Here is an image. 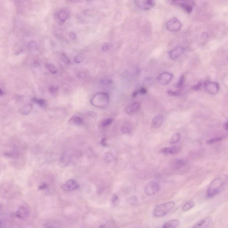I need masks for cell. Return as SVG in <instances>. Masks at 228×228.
I'll return each instance as SVG.
<instances>
[{"label": "cell", "instance_id": "6da1fadb", "mask_svg": "<svg viewBox=\"0 0 228 228\" xmlns=\"http://www.w3.org/2000/svg\"><path fill=\"white\" fill-rule=\"evenodd\" d=\"M227 176L225 175L215 179L210 184L207 191V197L211 198L221 192L227 183Z\"/></svg>", "mask_w": 228, "mask_h": 228}, {"label": "cell", "instance_id": "7a4b0ae2", "mask_svg": "<svg viewBox=\"0 0 228 228\" xmlns=\"http://www.w3.org/2000/svg\"><path fill=\"white\" fill-rule=\"evenodd\" d=\"M175 203L173 201H169L159 205L153 210L154 216L156 217H162L166 215L173 209Z\"/></svg>", "mask_w": 228, "mask_h": 228}, {"label": "cell", "instance_id": "3957f363", "mask_svg": "<svg viewBox=\"0 0 228 228\" xmlns=\"http://www.w3.org/2000/svg\"><path fill=\"white\" fill-rule=\"evenodd\" d=\"M109 96L107 93L99 92L94 95L91 102L93 106L97 107H102L107 106L109 103Z\"/></svg>", "mask_w": 228, "mask_h": 228}, {"label": "cell", "instance_id": "277c9868", "mask_svg": "<svg viewBox=\"0 0 228 228\" xmlns=\"http://www.w3.org/2000/svg\"><path fill=\"white\" fill-rule=\"evenodd\" d=\"M172 4L178 5L183 8L188 14H190L195 5V2L193 1H171Z\"/></svg>", "mask_w": 228, "mask_h": 228}, {"label": "cell", "instance_id": "5b68a950", "mask_svg": "<svg viewBox=\"0 0 228 228\" xmlns=\"http://www.w3.org/2000/svg\"><path fill=\"white\" fill-rule=\"evenodd\" d=\"M204 87L207 93L210 94H216L219 90V85L217 82L207 81L204 83Z\"/></svg>", "mask_w": 228, "mask_h": 228}, {"label": "cell", "instance_id": "8992f818", "mask_svg": "<svg viewBox=\"0 0 228 228\" xmlns=\"http://www.w3.org/2000/svg\"><path fill=\"white\" fill-rule=\"evenodd\" d=\"M136 6L143 10H148L154 7L155 2L152 0H139L134 2Z\"/></svg>", "mask_w": 228, "mask_h": 228}, {"label": "cell", "instance_id": "52a82bcc", "mask_svg": "<svg viewBox=\"0 0 228 228\" xmlns=\"http://www.w3.org/2000/svg\"><path fill=\"white\" fill-rule=\"evenodd\" d=\"M180 22L176 18H173L170 19L166 24L167 29L172 32L178 31L181 28Z\"/></svg>", "mask_w": 228, "mask_h": 228}, {"label": "cell", "instance_id": "ba28073f", "mask_svg": "<svg viewBox=\"0 0 228 228\" xmlns=\"http://www.w3.org/2000/svg\"><path fill=\"white\" fill-rule=\"evenodd\" d=\"M173 78V74L164 72L160 74L157 78L158 82L161 85H167L170 82Z\"/></svg>", "mask_w": 228, "mask_h": 228}, {"label": "cell", "instance_id": "9c48e42d", "mask_svg": "<svg viewBox=\"0 0 228 228\" xmlns=\"http://www.w3.org/2000/svg\"><path fill=\"white\" fill-rule=\"evenodd\" d=\"M159 189V186L156 182L152 181L146 185L145 188V193L149 196L153 195L157 192Z\"/></svg>", "mask_w": 228, "mask_h": 228}, {"label": "cell", "instance_id": "30bf717a", "mask_svg": "<svg viewBox=\"0 0 228 228\" xmlns=\"http://www.w3.org/2000/svg\"><path fill=\"white\" fill-rule=\"evenodd\" d=\"M212 223L211 217H205L197 222L193 228H210Z\"/></svg>", "mask_w": 228, "mask_h": 228}, {"label": "cell", "instance_id": "8fae6325", "mask_svg": "<svg viewBox=\"0 0 228 228\" xmlns=\"http://www.w3.org/2000/svg\"><path fill=\"white\" fill-rule=\"evenodd\" d=\"M79 188V184L75 180H73V179L68 180L62 186V189L64 190L65 191L67 192L75 190Z\"/></svg>", "mask_w": 228, "mask_h": 228}, {"label": "cell", "instance_id": "7c38bea8", "mask_svg": "<svg viewBox=\"0 0 228 228\" xmlns=\"http://www.w3.org/2000/svg\"><path fill=\"white\" fill-rule=\"evenodd\" d=\"M180 151L179 148L176 146L172 147H165L160 150V153L164 155H175Z\"/></svg>", "mask_w": 228, "mask_h": 228}, {"label": "cell", "instance_id": "4fadbf2b", "mask_svg": "<svg viewBox=\"0 0 228 228\" xmlns=\"http://www.w3.org/2000/svg\"><path fill=\"white\" fill-rule=\"evenodd\" d=\"M184 48L181 46H177L171 51L170 56L171 59H175L180 57L184 52Z\"/></svg>", "mask_w": 228, "mask_h": 228}, {"label": "cell", "instance_id": "5bb4252c", "mask_svg": "<svg viewBox=\"0 0 228 228\" xmlns=\"http://www.w3.org/2000/svg\"><path fill=\"white\" fill-rule=\"evenodd\" d=\"M29 215V211L26 207L21 206L16 212V215L18 218L25 219Z\"/></svg>", "mask_w": 228, "mask_h": 228}, {"label": "cell", "instance_id": "9a60e30c", "mask_svg": "<svg viewBox=\"0 0 228 228\" xmlns=\"http://www.w3.org/2000/svg\"><path fill=\"white\" fill-rule=\"evenodd\" d=\"M163 116L160 115H157L154 118L152 121V127L156 129L160 128L163 124Z\"/></svg>", "mask_w": 228, "mask_h": 228}, {"label": "cell", "instance_id": "2e32d148", "mask_svg": "<svg viewBox=\"0 0 228 228\" xmlns=\"http://www.w3.org/2000/svg\"><path fill=\"white\" fill-rule=\"evenodd\" d=\"M70 16V13L66 9H62L60 10L58 14V19L61 23H63L68 19Z\"/></svg>", "mask_w": 228, "mask_h": 228}, {"label": "cell", "instance_id": "e0dca14e", "mask_svg": "<svg viewBox=\"0 0 228 228\" xmlns=\"http://www.w3.org/2000/svg\"><path fill=\"white\" fill-rule=\"evenodd\" d=\"M140 109V105L138 102H134L128 106L126 109V112L129 115L136 113Z\"/></svg>", "mask_w": 228, "mask_h": 228}, {"label": "cell", "instance_id": "ac0fdd59", "mask_svg": "<svg viewBox=\"0 0 228 228\" xmlns=\"http://www.w3.org/2000/svg\"><path fill=\"white\" fill-rule=\"evenodd\" d=\"M179 224V222L178 220L173 219L165 223L161 228H176Z\"/></svg>", "mask_w": 228, "mask_h": 228}, {"label": "cell", "instance_id": "d6986e66", "mask_svg": "<svg viewBox=\"0 0 228 228\" xmlns=\"http://www.w3.org/2000/svg\"><path fill=\"white\" fill-rule=\"evenodd\" d=\"M194 206V202L193 200H190L189 201H187L184 204V206L182 207V210H183V211H188L192 209Z\"/></svg>", "mask_w": 228, "mask_h": 228}, {"label": "cell", "instance_id": "ffe728a7", "mask_svg": "<svg viewBox=\"0 0 228 228\" xmlns=\"http://www.w3.org/2000/svg\"><path fill=\"white\" fill-rule=\"evenodd\" d=\"M69 122L71 124L74 125H80L83 122L82 119L78 116H73L70 119Z\"/></svg>", "mask_w": 228, "mask_h": 228}, {"label": "cell", "instance_id": "44dd1931", "mask_svg": "<svg viewBox=\"0 0 228 228\" xmlns=\"http://www.w3.org/2000/svg\"><path fill=\"white\" fill-rule=\"evenodd\" d=\"M180 139V134L179 133H176L174 134L172 136L171 138L170 139L169 142V143H170V144H174V143H176V142H179Z\"/></svg>", "mask_w": 228, "mask_h": 228}, {"label": "cell", "instance_id": "7402d4cb", "mask_svg": "<svg viewBox=\"0 0 228 228\" xmlns=\"http://www.w3.org/2000/svg\"><path fill=\"white\" fill-rule=\"evenodd\" d=\"M86 59L85 55L83 54H80L74 58V61L75 63L79 64L84 61Z\"/></svg>", "mask_w": 228, "mask_h": 228}, {"label": "cell", "instance_id": "603a6c76", "mask_svg": "<svg viewBox=\"0 0 228 228\" xmlns=\"http://www.w3.org/2000/svg\"><path fill=\"white\" fill-rule=\"evenodd\" d=\"M32 106L31 104H29L25 105L22 110V113L24 115H27L32 111Z\"/></svg>", "mask_w": 228, "mask_h": 228}, {"label": "cell", "instance_id": "cb8c5ba5", "mask_svg": "<svg viewBox=\"0 0 228 228\" xmlns=\"http://www.w3.org/2000/svg\"><path fill=\"white\" fill-rule=\"evenodd\" d=\"M46 66L51 74H56L58 73V69L54 65L47 63V64H46Z\"/></svg>", "mask_w": 228, "mask_h": 228}, {"label": "cell", "instance_id": "d4e9b609", "mask_svg": "<svg viewBox=\"0 0 228 228\" xmlns=\"http://www.w3.org/2000/svg\"><path fill=\"white\" fill-rule=\"evenodd\" d=\"M224 139V137L220 136L214 138L212 139L207 141L206 143L208 144H212L216 142H219L223 140Z\"/></svg>", "mask_w": 228, "mask_h": 228}, {"label": "cell", "instance_id": "484cf974", "mask_svg": "<svg viewBox=\"0 0 228 228\" xmlns=\"http://www.w3.org/2000/svg\"><path fill=\"white\" fill-rule=\"evenodd\" d=\"M61 57L62 60L65 64L66 65H70L71 64V60L66 54L62 53Z\"/></svg>", "mask_w": 228, "mask_h": 228}, {"label": "cell", "instance_id": "4316f807", "mask_svg": "<svg viewBox=\"0 0 228 228\" xmlns=\"http://www.w3.org/2000/svg\"><path fill=\"white\" fill-rule=\"evenodd\" d=\"M185 82V77L184 75H182L179 78L178 82L176 84V86L177 88H181L183 87Z\"/></svg>", "mask_w": 228, "mask_h": 228}, {"label": "cell", "instance_id": "83f0119b", "mask_svg": "<svg viewBox=\"0 0 228 228\" xmlns=\"http://www.w3.org/2000/svg\"><path fill=\"white\" fill-rule=\"evenodd\" d=\"M112 47V43L110 42H106L102 45L101 49L102 51L106 52L110 50Z\"/></svg>", "mask_w": 228, "mask_h": 228}, {"label": "cell", "instance_id": "f1b7e54d", "mask_svg": "<svg viewBox=\"0 0 228 228\" xmlns=\"http://www.w3.org/2000/svg\"><path fill=\"white\" fill-rule=\"evenodd\" d=\"M33 101H34L35 102L38 103L39 105L40 106H41V107H44V106H45L46 105V101H45V100L37 99L34 98V99H33Z\"/></svg>", "mask_w": 228, "mask_h": 228}, {"label": "cell", "instance_id": "f546056e", "mask_svg": "<svg viewBox=\"0 0 228 228\" xmlns=\"http://www.w3.org/2000/svg\"><path fill=\"white\" fill-rule=\"evenodd\" d=\"M28 47L29 50H32V51L35 50L37 49V45H36V43L34 42H29L28 45Z\"/></svg>", "mask_w": 228, "mask_h": 228}, {"label": "cell", "instance_id": "4dcf8cb0", "mask_svg": "<svg viewBox=\"0 0 228 228\" xmlns=\"http://www.w3.org/2000/svg\"><path fill=\"white\" fill-rule=\"evenodd\" d=\"M112 121L113 119H106L102 122V126L103 127H107L111 124Z\"/></svg>", "mask_w": 228, "mask_h": 228}, {"label": "cell", "instance_id": "1f68e13d", "mask_svg": "<svg viewBox=\"0 0 228 228\" xmlns=\"http://www.w3.org/2000/svg\"><path fill=\"white\" fill-rule=\"evenodd\" d=\"M45 228H57L56 226L53 222H47L44 224Z\"/></svg>", "mask_w": 228, "mask_h": 228}, {"label": "cell", "instance_id": "d6a6232c", "mask_svg": "<svg viewBox=\"0 0 228 228\" xmlns=\"http://www.w3.org/2000/svg\"><path fill=\"white\" fill-rule=\"evenodd\" d=\"M58 89L55 86H51L49 88V92L52 95H55L58 92Z\"/></svg>", "mask_w": 228, "mask_h": 228}, {"label": "cell", "instance_id": "836d02e7", "mask_svg": "<svg viewBox=\"0 0 228 228\" xmlns=\"http://www.w3.org/2000/svg\"><path fill=\"white\" fill-rule=\"evenodd\" d=\"M69 158L68 156H63L61 159V163H62V164H66V163H69Z\"/></svg>", "mask_w": 228, "mask_h": 228}, {"label": "cell", "instance_id": "e575fe53", "mask_svg": "<svg viewBox=\"0 0 228 228\" xmlns=\"http://www.w3.org/2000/svg\"><path fill=\"white\" fill-rule=\"evenodd\" d=\"M167 93L169 94V96H177L180 94V92H178V91H168L167 92Z\"/></svg>", "mask_w": 228, "mask_h": 228}, {"label": "cell", "instance_id": "d590c367", "mask_svg": "<svg viewBox=\"0 0 228 228\" xmlns=\"http://www.w3.org/2000/svg\"><path fill=\"white\" fill-rule=\"evenodd\" d=\"M201 86H202V83L201 82H199L197 84L193 86L192 87L193 90H194V91H197V90L200 89Z\"/></svg>", "mask_w": 228, "mask_h": 228}, {"label": "cell", "instance_id": "8d00e7d4", "mask_svg": "<svg viewBox=\"0 0 228 228\" xmlns=\"http://www.w3.org/2000/svg\"><path fill=\"white\" fill-rule=\"evenodd\" d=\"M137 91L138 94H141V95H145L147 92V90L145 88H142Z\"/></svg>", "mask_w": 228, "mask_h": 228}, {"label": "cell", "instance_id": "74e56055", "mask_svg": "<svg viewBox=\"0 0 228 228\" xmlns=\"http://www.w3.org/2000/svg\"><path fill=\"white\" fill-rule=\"evenodd\" d=\"M122 131L124 133H129L131 132V129L128 127H123L122 129Z\"/></svg>", "mask_w": 228, "mask_h": 228}, {"label": "cell", "instance_id": "f35d334b", "mask_svg": "<svg viewBox=\"0 0 228 228\" xmlns=\"http://www.w3.org/2000/svg\"><path fill=\"white\" fill-rule=\"evenodd\" d=\"M6 228V223L3 219L0 218V228Z\"/></svg>", "mask_w": 228, "mask_h": 228}, {"label": "cell", "instance_id": "ab89813d", "mask_svg": "<svg viewBox=\"0 0 228 228\" xmlns=\"http://www.w3.org/2000/svg\"><path fill=\"white\" fill-rule=\"evenodd\" d=\"M69 36H70V38H71V39H75L77 38L76 35L74 32H71L69 34Z\"/></svg>", "mask_w": 228, "mask_h": 228}, {"label": "cell", "instance_id": "60d3db41", "mask_svg": "<svg viewBox=\"0 0 228 228\" xmlns=\"http://www.w3.org/2000/svg\"><path fill=\"white\" fill-rule=\"evenodd\" d=\"M101 82L102 83L104 84H109L112 83V81L108 79H102Z\"/></svg>", "mask_w": 228, "mask_h": 228}, {"label": "cell", "instance_id": "b9f144b4", "mask_svg": "<svg viewBox=\"0 0 228 228\" xmlns=\"http://www.w3.org/2000/svg\"><path fill=\"white\" fill-rule=\"evenodd\" d=\"M78 76L79 78H85L86 77V75L85 73L81 72V73H79L78 75Z\"/></svg>", "mask_w": 228, "mask_h": 228}, {"label": "cell", "instance_id": "7bdbcfd3", "mask_svg": "<svg viewBox=\"0 0 228 228\" xmlns=\"http://www.w3.org/2000/svg\"><path fill=\"white\" fill-rule=\"evenodd\" d=\"M87 114L89 116H96V113L95 112H92V111H90V112H87Z\"/></svg>", "mask_w": 228, "mask_h": 228}, {"label": "cell", "instance_id": "ee69618b", "mask_svg": "<svg viewBox=\"0 0 228 228\" xmlns=\"http://www.w3.org/2000/svg\"><path fill=\"white\" fill-rule=\"evenodd\" d=\"M47 188V185L45 184H43L42 185H40L39 187V189H46Z\"/></svg>", "mask_w": 228, "mask_h": 228}, {"label": "cell", "instance_id": "f6af8a7d", "mask_svg": "<svg viewBox=\"0 0 228 228\" xmlns=\"http://www.w3.org/2000/svg\"><path fill=\"white\" fill-rule=\"evenodd\" d=\"M223 127H224V129H225L226 131H227L228 128V122H225V123H224Z\"/></svg>", "mask_w": 228, "mask_h": 228}, {"label": "cell", "instance_id": "bcb514c9", "mask_svg": "<svg viewBox=\"0 0 228 228\" xmlns=\"http://www.w3.org/2000/svg\"><path fill=\"white\" fill-rule=\"evenodd\" d=\"M5 155H6L8 157H11L13 156V154L12 153H11V152H10V153H5Z\"/></svg>", "mask_w": 228, "mask_h": 228}, {"label": "cell", "instance_id": "7dc6e473", "mask_svg": "<svg viewBox=\"0 0 228 228\" xmlns=\"http://www.w3.org/2000/svg\"><path fill=\"white\" fill-rule=\"evenodd\" d=\"M105 141H106V139H102V140L101 141L102 144V145H104V146H105V145H106V142H105Z\"/></svg>", "mask_w": 228, "mask_h": 228}, {"label": "cell", "instance_id": "c3c4849f", "mask_svg": "<svg viewBox=\"0 0 228 228\" xmlns=\"http://www.w3.org/2000/svg\"><path fill=\"white\" fill-rule=\"evenodd\" d=\"M3 92L2 91V89L0 88V96H2L3 95Z\"/></svg>", "mask_w": 228, "mask_h": 228}]
</instances>
